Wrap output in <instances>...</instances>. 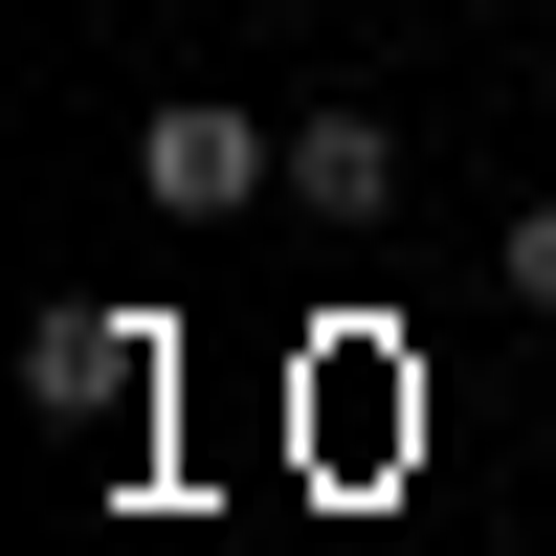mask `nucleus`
<instances>
[{
	"label": "nucleus",
	"mask_w": 556,
	"mask_h": 556,
	"mask_svg": "<svg viewBox=\"0 0 556 556\" xmlns=\"http://www.w3.org/2000/svg\"><path fill=\"white\" fill-rule=\"evenodd\" d=\"M134 201L156 223H245V201H290V134L223 112V89H156V112H134Z\"/></svg>",
	"instance_id": "1"
},
{
	"label": "nucleus",
	"mask_w": 556,
	"mask_h": 556,
	"mask_svg": "<svg viewBox=\"0 0 556 556\" xmlns=\"http://www.w3.org/2000/svg\"><path fill=\"white\" fill-rule=\"evenodd\" d=\"M156 379H178V334H156V312H112V290L23 312V401H45V424H156Z\"/></svg>",
	"instance_id": "2"
},
{
	"label": "nucleus",
	"mask_w": 556,
	"mask_h": 556,
	"mask_svg": "<svg viewBox=\"0 0 556 556\" xmlns=\"http://www.w3.org/2000/svg\"><path fill=\"white\" fill-rule=\"evenodd\" d=\"M290 223H334V245H356V223H401V112L312 89V112H290Z\"/></svg>",
	"instance_id": "3"
},
{
	"label": "nucleus",
	"mask_w": 556,
	"mask_h": 556,
	"mask_svg": "<svg viewBox=\"0 0 556 556\" xmlns=\"http://www.w3.org/2000/svg\"><path fill=\"white\" fill-rule=\"evenodd\" d=\"M490 267H513V312H556V201H513V223H490Z\"/></svg>",
	"instance_id": "4"
}]
</instances>
